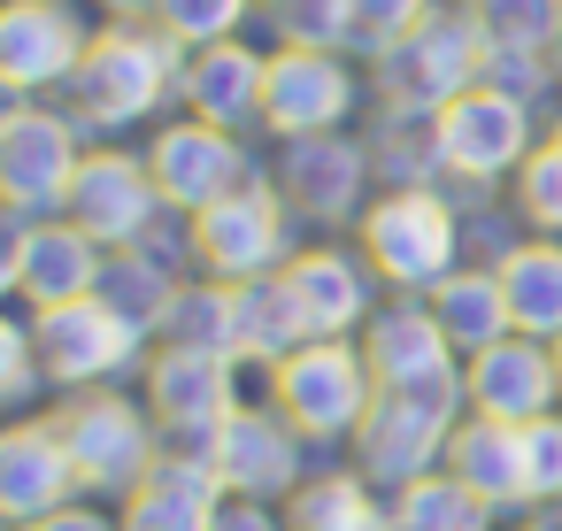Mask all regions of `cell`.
I'll return each instance as SVG.
<instances>
[{"mask_svg": "<svg viewBox=\"0 0 562 531\" xmlns=\"http://www.w3.org/2000/svg\"><path fill=\"white\" fill-rule=\"evenodd\" d=\"M186 63H193V47L170 39L162 24H101L86 63H78V78L63 86L70 116L86 132H132L147 116H162V101H178Z\"/></svg>", "mask_w": 562, "mask_h": 531, "instance_id": "1", "label": "cell"}, {"mask_svg": "<svg viewBox=\"0 0 562 531\" xmlns=\"http://www.w3.org/2000/svg\"><path fill=\"white\" fill-rule=\"evenodd\" d=\"M355 247L370 255V270L393 293H416L424 301L431 285H447L470 262V224H462V201L447 185H385L362 208Z\"/></svg>", "mask_w": 562, "mask_h": 531, "instance_id": "2", "label": "cell"}, {"mask_svg": "<svg viewBox=\"0 0 562 531\" xmlns=\"http://www.w3.org/2000/svg\"><path fill=\"white\" fill-rule=\"evenodd\" d=\"M470 416V393H462V370L454 377H431V385H393L370 400L362 431L347 439L355 470L378 485V493H401L431 470H447V439L454 423Z\"/></svg>", "mask_w": 562, "mask_h": 531, "instance_id": "3", "label": "cell"}, {"mask_svg": "<svg viewBox=\"0 0 562 531\" xmlns=\"http://www.w3.org/2000/svg\"><path fill=\"white\" fill-rule=\"evenodd\" d=\"M55 423H63L70 454H78L86 500H109V508H124V500L147 485V470L162 462V447H170V439H162V423H155V408H147V400H132V393H116V385L63 393Z\"/></svg>", "mask_w": 562, "mask_h": 531, "instance_id": "4", "label": "cell"}, {"mask_svg": "<svg viewBox=\"0 0 562 531\" xmlns=\"http://www.w3.org/2000/svg\"><path fill=\"white\" fill-rule=\"evenodd\" d=\"M485 47L493 39L470 0H439L416 32H401L393 47L370 55V86H378V101H401V109H447L454 93H470L485 78Z\"/></svg>", "mask_w": 562, "mask_h": 531, "instance_id": "5", "label": "cell"}, {"mask_svg": "<svg viewBox=\"0 0 562 531\" xmlns=\"http://www.w3.org/2000/svg\"><path fill=\"white\" fill-rule=\"evenodd\" d=\"M370 400H378V377H370L362 339H308L270 370V408L308 447H347L362 431Z\"/></svg>", "mask_w": 562, "mask_h": 531, "instance_id": "6", "label": "cell"}, {"mask_svg": "<svg viewBox=\"0 0 562 531\" xmlns=\"http://www.w3.org/2000/svg\"><path fill=\"white\" fill-rule=\"evenodd\" d=\"M32 316V339L47 354V377L63 393H93V385H116L132 370H147L155 354V331L132 324L124 308H109L101 293L93 301H63V308H24Z\"/></svg>", "mask_w": 562, "mask_h": 531, "instance_id": "7", "label": "cell"}, {"mask_svg": "<svg viewBox=\"0 0 562 531\" xmlns=\"http://www.w3.org/2000/svg\"><path fill=\"white\" fill-rule=\"evenodd\" d=\"M86 124L70 109L47 101H9L0 109V201L24 208V216H63L78 162H86Z\"/></svg>", "mask_w": 562, "mask_h": 531, "instance_id": "8", "label": "cell"}, {"mask_svg": "<svg viewBox=\"0 0 562 531\" xmlns=\"http://www.w3.org/2000/svg\"><path fill=\"white\" fill-rule=\"evenodd\" d=\"M239 370L232 354H201V347H170L155 339L147 370H139V400L155 408L162 439L186 447V454H209V439L224 431V416L239 408Z\"/></svg>", "mask_w": 562, "mask_h": 531, "instance_id": "9", "label": "cell"}, {"mask_svg": "<svg viewBox=\"0 0 562 531\" xmlns=\"http://www.w3.org/2000/svg\"><path fill=\"white\" fill-rule=\"evenodd\" d=\"M101 270H109V247L86 239L70 216H24V208H9L0 293H16L24 308H63V301H93Z\"/></svg>", "mask_w": 562, "mask_h": 531, "instance_id": "10", "label": "cell"}, {"mask_svg": "<svg viewBox=\"0 0 562 531\" xmlns=\"http://www.w3.org/2000/svg\"><path fill=\"white\" fill-rule=\"evenodd\" d=\"M293 224H301V216H293V201L278 193V178H255V185H239L232 201H216V208L193 216V231H201V270L224 278V285L278 278V270L301 255Z\"/></svg>", "mask_w": 562, "mask_h": 531, "instance_id": "11", "label": "cell"}, {"mask_svg": "<svg viewBox=\"0 0 562 531\" xmlns=\"http://www.w3.org/2000/svg\"><path fill=\"white\" fill-rule=\"evenodd\" d=\"M539 109H524V101H508V93H493V86H470V93H454L447 109H439V155H447V178L454 185H501V178H516L524 162H531V147H539V124H531Z\"/></svg>", "mask_w": 562, "mask_h": 531, "instance_id": "12", "label": "cell"}, {"mask_svg": "<svg viewBox=\"0 0 562 531\" xmlns=\"http://www.w3.org/2000/svg\"><path fill=\"white\" fill-rule=\"evenodd\" d=\"M147 170H155L162 201L186 208V216H201V208H216V201H232L239 185L262 178L255 147H247L239 132H224V124H201V116L162 124V132L147 139Z\"/></svg>", "mask_w": 562, "mask_h": 531, "instance_id": "13", "label": "cell"}, {"mask_svg": "<svg viewBox=\"0 0 562 531\" xmlns=\"http://www.w3.org/2000/svg\"><path fill=\"white\" fill-rule=\"evenodd\" d=\"M209 462H216V477H224V493H239V500H293L316 470H308V439L270 408V400H239L232 416H224V431L209 439Z\"/></svg>", "mask_w": 562, "mask_h": 531, "instance_id": "14", "label": "cell"}, {"mask_svg": "<svg viewBox=\"0 0 562 531\" xmlns=\"http://www.w3.org/2000/svg\"><path fill=\"white\" fill-rule=\"evenodd\" d=\"M370 185H378L370 139L316 132V139H285V155H278V193L293 201V216H301V224H324V231L362 224Z\"/></svg>", "mask_w": 562, "mask_h": 531, "instance_id": "15", "label": "cell"}, {"mask_svg": "<svg viewBox=\"0 0 562 531\" xmlns=\"http://www.w3.org/2000/svg\"><path fill=\"white\" fill-rule=\"evenodd\" d=\"M162 208H170V201H162L147 155H124V147H93V155L78 162L70 201H63V216H70L86 239H101L109 255L139 247V239L162 224Z\"/></svg>", "mask_w": 562, "mask_h": 531, "instance_id": "16", "label": "cell"}, {"mask_svg": "<svg viewBox=\"0 0 562 531\" xmlns=\"http://www.w3.org/2000/svg\"><path fill=\"white\" fill-rule=\"evenodd\" d=\"M86 47H93V24L70 0H9L0 9V86H9V101H40L70 86Z\"/></svg>", "mask_w": 562, "mask_h": 531, "instance_id": "17", "label": "cell"}, {"mask_svg": "<svg viewBox=\"0 0 562 531\" xmlns=\"http://www.w3.org/2000/svg\"><path fill=\"white\" fill-rule=\"evenodd\" d=\"M355 101H362V78L347 70V55L278 47V55H270V86H262V132H278V139L347 132Z\"/></svg>", "mask_w": 562, "mask_h": 531, "instance_id": "18", "label": "cell"}, {"mask_svg": "<svg viewBox=\"0 0 562 531\" xmlns=\"http://www.w3.org/2000/svg\"><path fill=\"white\" fill-rule=\"evenodd\" d=\"M70 500H86L78 454L55 416H16L0 431V523H47Z\"/></svg>", "mask_w": 562, "mask_h": 531, "instance_id": "19", "label": "cell"}, {"mask_svg": "<svg viewBox=\"0 0 562 531\" xmlns=\"http://www.w3.org/2000/svg\"><path fill=\"white\" fill-rule=\"evenodd\" d=\"M462 393H470V416H493V423H539V416H554L562 408L554 339H531V331L493 339L485 354L462 362Z\"/></svg>", "mask_w": 562, "mask_h": 531, "instance_id": "20", "label": "cell"}, {"mask_svg": "<svg viewBox=\"0 0 562 531\" xmlns=\"http://www.w3.org/2000/svg\"><path fill=\"white\" fill-rule=\"evenodd\" d=\"M362 354H370L378 393H393V385H431V377H454V370H462L454 339L439 331L431 301H416V293L385 301V308L362 324Z\"/></svg>", "mask_w": 562, "mask_h": 531, "instance_id": "21", "label": "cell"}, {"mask_svg": "<svg viewBox=\"0 0 562 531\" xmlns=\"http://www.w3.org/2000/svg\"><path fill=\"white\" fill-rule=\"evenodd\" d=\"M285 278H293V293H301L316 339H362V324L378 316V285H385L362 247H355V255H347V247H301V255L285 262Z\"/></svg>", "mask_w": 562, "mask_h": 531, "instance_id": "22", "label": "cell"}, {"mask_svg": "<svg viewBox=\"0 0 562 531\" xmlns=\"http://www.w3.org/2000/svg\"><path fill=\"white\" fill-rule=\"evenodd\" d=\"M262 86H270V55H255L247 39H216L186 63V116L201 124H224V132H255L262 124Z\"/></svg>", "mask_w": 562, "mask_h": 531, "instance_id": "23", "label": "cell"}, {"mask_svg": "<svg viewBox=\"0 0 562 531\" xmlns=\"http://www.w3.org/2000/svg\"><path fill=\"white\" fill-rule=\"evenodd\" d=\"M224 477L209 454H186V447H162V462L147 470V485L124 500V531H209L216 508H224Z\"/></svg>", "mask_w": 562, "mask_h": 531, "instance_id": "24", "label": "cell"}, {"mask_svg": "<svg viewBox=\"0 0 562 531\" xmlns=\"http://www.w3.org/2000/svg\"><path fill=\"white\" fill-rule=\"evenodd\" d=\"M447 470L493 500L501 516H531V462H524V423H493V416H462L447 439Z\"/></svg>", "mask_w": 562, "mask_h": 531, "instance_id": "25", "label": "cell"}, {"mask_svg": "<svg viewBox=\"0 0 562 531\" xmlns=\"http://www.w3.org/2000/svg\"><path fill=\"white\" fill-rule=\"evenodd\" d=\"M424 301H431V316H439V331L454 339V354H462V362L516 331V316H508V285H501V270H493V262H462V270H454L447 285H431Z\"/></svg>", "mask_w": 562, "mask_h": 531, "instance_id": "26", "label": "cell"}, {"mask_svg": "<svg viewBox=\"0 0 562 531\" xmlns=\"http://www.w3.org/2000/svg\"><path fill=\"white\" fill-rule=\"evenodd\" d=\"M293 531H401L393 523V493H378L355 462L347 470H316L293 500H285Z\"/></svg>", "mask_w": 562, "mask_h": 531, "instance_id": "27", "label": "cell"}, {"mask_svg": "<svg viewBox=\"0 0 562 531\" xmlns=\"http://www.w3.org/2000/svg\"><path fill=\"white\" fill-rule=\"evenodd\" d=\"M308 339H316V324H308V308H301V293H293L285 270L239 285V362L278 370V362H285L293 347H308Z\"/></svg>", "mask_w": 562, "mask_h": 531, "instance_id": "28", "label": "cell"}, {"mask_svg": "<svg viewBox=\"0 0 562 531\" xmlns=\"http://www.w3.org/2000/svg\"><path fill=\"white\" fill-rule=\"evenodd\" d=\"M370 162H378V185H439V178H447L439 109L378 101V116H370Z\"/></svg>", "mask_w": 562, "mask_h": 531, "instance_id": "29", "label": "cell"}, {"mask_svg": "<svg viewBox=\"0 0 562 531\" xmlns=\"http://www.w3.org/2000/svg\"><path fill=\"white\" fill-rule=\"evenodd\" d=\"M501 285H508V316H516V331H531V339H562V239H516L501 262Z\"/></svg>", "mask_w": 562, "mask_h": 531, "instance_id": "30", "label": "cell"}, {"mask_svg": "<svg viewBox=\"0 0 562 531\" xmlns=\"http://www.w3.org/2000/svg\"><path fill=\"white\" fill-rule=\"evenodd\" d=\"M162 339L170 347H201V354H232L239 362V285H224V278H186L178 285V301H170V316H162Z\"/></svg>", "mask_w": 562, "mask_h": 531, "instance_id": "31", "label": "cell"}, {"mask_svg": "<svg viewBox=\"0 0 562 531\" xmlns=\"http://www.w3.org/2000/svg\"><path fill=\"white\" fill-rule=\"evenodd\" d=\"M393 523H401V531H493L501 508L477 500L454 470H431V477H416V485L393 493Z\"/></svg>", "mask_w": 562, "mask_h": 531, "instance_id": "32", "label": "cell"}, {"mask_svg": "<svg viewBox=\"0 0 562 531\" xmlns=\"http://www.w3.org/2000/svg\"><path fill=\"white\" fill-rule=\"evenodd\" d=\"M178 285H186V278H170V270H162V262H147L139 247L109 255V270H101V301H109V308H124L132 324H147L155 339H162V316H170Z\"/></svg>", "mask_w": 562, "mask_h": 531, "instance_id": "33", "label": "cell"}, {"mask_svg": "<svg viewBox=\"0 0 562 531\" xmlns=\"http://www.w3.org/2000/svg\"><path fill=\"white\" fill-rule=\"evenodd\" d=\"M270 24H278V47H324V55L362 47V9L355 0H278Z\"/></svg>", "mask_w": 562, "mask_h": 531, "instance_id": "34", "label": "cell"}, {"mask_svg": "<svg viewBox=\"0 0 562 531\" xmlns=\"http://www.w3.org/2000/svg\"><path fill=\"white\" fill-rule=\"evenodd\" d=\"M470 9H477V24H485L493 47H539V55H554V39H562V0H470Z\"/></svg>", "mask_w": 562, "mask_h": 531, "instance_id": "35", "label": "cell"}, {"mask_svg": "<svg viewBox=\"0 0 562 531\" xmlns=\"http://www.w3.org/2000/svg\"><path fill=\"white\" fill-rule=\"evenodd\" d=\"M516 224H531L539 239H562V147L539 139L531 162L516 170Z\"/></svg>", "mask_w": 562, "mask_h": 531, "instance_id": "36", "label": "cell"}, {"mask_svg": "<svg viewBox=\"0 0 562 531\" xmlns=\"http://www.w3.org/2000/svg\"><path fill=\"white\" fill-rule=\"evenodd\" d=\"M255 9H262V0H162V16H155V24L201 55V47H216V39H239Z\"/></svg>", "mask_w": 562, "mask_h": 531, "instance_id": "37", "label": "cell"}, {"mask_svg": "<svg viewBox=\"0 0 562 531\" xmlns=\"http://www.w3.org/2000/svg\"><path fill=\"white\" fill-rule=\"evenodd\" d=\"M477 86H493V93H508V101H524V109H547V101L562 93L554 55H539V47H485V78H477Z\"/></svg>", "mask_w": 562, "mask_h": 531, "instance_id": "38", "label": "cell"}, {"mask_svg": "<svg viewBox=\"0 0 562 531\" xmlns=\"http://www.w3.org/2000/svg\"><path fill=\"white\" fill-rule=\"evenodd\" d=\"M47 385H55V377H47V354H40V339H32V316H9V324H0V400H9V408H32Z\"/></svg>", "mask_w": 562, "mask_h": 531, "instance_id": "39", "label": "cell"}, {"mask_svg": "<svg viewBox=\"0 0 562 531\" xmlns=\"http://www.w3.org/2000/svg\"><path fill=\"white\" fill-rule=\"evenodd\" d=\"M524 462H531V508H554L562 500V408L524 423Z\"/></svg>", "mask_w": 562, "mask_h": 531, "instance_id": "40", "label": "cell"}, {"mask_svg": "<svg viewBox=\"0 0 562 531\" xmlns=\"http://www.w3.org/2000/svg\"><path fill=\"white\" fill-rule=\"evenodd\" d=\"M362 9V55H378V47H393L401 32H416L439 0H355Z\"/></svg>", "mask_w": 562, "mask_h": 531, "instance_id": "41", "label": "cell"}, {"mask_svg": "<svg viewBox=\"0 0 562 531\" xmlns=\"http://www.w3.org/2000/svg\"><path fill=\"white\" fill-rule=\"evenodd\" d=\"M209 531H293V523H285V508H278V500H239V493H232V500L216 508V523H209Z\"/></svg>", "mask_w": 562, "mask_h": 531, "instance_id": "42", "label": "cell"}, {"mask_svg": "<svg viewBox=\"0 0 562 531\" xmlns=\"http://www.w3.org/2000/svg\"><path fill=\"white\" fill-rule=\"evenodd\" d=\"M40 531H124V516H116L109 500H101V508H93V500H70V508H63V516H47Z\"/></svg>", "mask_w": 562, "mask_h": 531, "instance_id": "43", "label": "cell"}, {"mask_svg": "<svg viewBox=\"0 0 562 531\" xmlns=\"http://www.w3.org/2000/svg\"><path fill=\"white\" fill-rule=\"evenodd\" d=\"M101 16H109V24H155L162 0H101Z\"/></svg>", "mask_w": 562, "mask_h": 531, "instance_id": "44", "label": "cell"}, {"mask_svg": "<svg viewBox=\"0 0 562 531\" xmlns=\"http://www.w3.org/2000/svg\"><path fill=\"white\" fill-rule=\"evenodd\" d=\"M516 531H562V500H554V508H531Z\"/></svg>", "mask_w": 562, "mask_h": 531, "instance_id": "45", "label": "cell"}, {"mask_svg": "<svg viewBox=\"0 0 562 531\" xmlns=\"http://www.w3.org/2000/svg\"><path fill=\"white\" fill-rule=\"evenodd\" d=\"M547 139H554V147H562V116H554V132H547Z\"/></svg>", "mask_w": 562, "mask_h": 531, "instance_id": "46", "label": "cell"}, {"mask_svg": "<svg viewBox=\"0 0 562 531\" xmlns=\"http://www.w3.org/2000/svg\"><path fill=\"white\" fill-rule=\"evenodd\" d=\"M554 377H562V339H554Z\"/></svg>", "mask_w": 562, "mask_h": 531, "instance_id": "47", "label": "cell"}, {"mask_svg": "<svg viewBox=\"0 0 562 531\" xmlns=\"http://www.w3.org/2000/svg\"><path fill=\"white\" fill-rule=\"evenodd\" d=\"M554 78H562V39H554Z\"/></svg>", "mask_w": 562, "mask_h": 531, "instance_id": "48", "label": "cell"}, {"mask_svg": "<svg viewBox=\"0 0 562 531\" xmlns=\"http://www.w3.org/2000/svg\"><path fill=\"white\" fill-rule=\"evenodd\" d=\"M9 531H40V523H9Z\"/></svg>", "mask_w": 562, "mask_h": 531, "instance_id": "49", "label": "cell"}, {"mask_svg": "<svg viewBox=\"0 0 562 531\" xmlns=\"http://www.w3.org/2000/svg\"><path fill=\"white\" fill-rule=\"evenodd\" d=\"M262 9H278V0H262Z\"/></svg>", "mask_w": 562, "mask_h": 531, "instance_id": "50", "label": "cell"}]
</instances>
